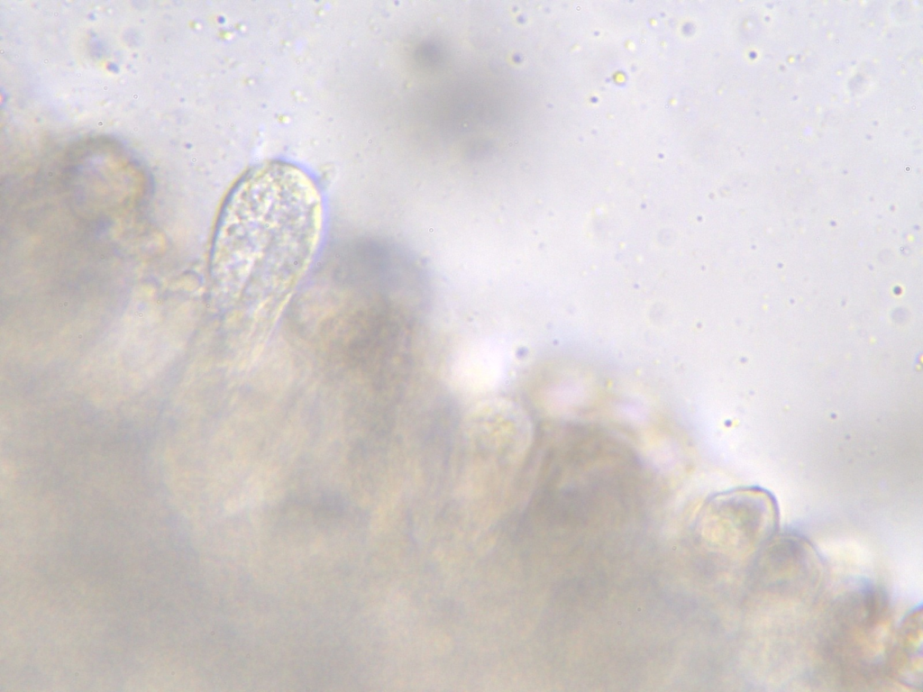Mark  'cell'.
<instances>
[{
    "mask_svg": "<svg viewBox=\"0 0 923 692\" xmlns=\"http://www.w3.org/2000/svg\"><path fill=\"white\" fill-rule=\"evenodd\" d=\"M715 505L721 540L739 555L756 554L778 531L777 502L763 488L736 489L718 497Z\"/></svg>",
    "mask_w": 923,
    "mask_h": 692,
    "instance_id": "obj_4",
    "label": "cell"
},
{
    "mask_svg": "<svg viewBox=\"0 0 923 692\" xmlns=\"http://www.w3.org/2000/svg\"><path fill=\"white\" fill-rule=\"evenodd\" d=\"M829 643L844 663L873 669L880 662V642L889 619V603L879 587L864 583L843 595L832 612Z\"/></svg>",
    "mask_w": 923,
    "mask_h": 692,
    "instance_id": "obj_2",
    "label": "cell"
},
{
    "mask_svg": "<svg viewBox=\"0 0 923 692\" xmlns=\"http://www.w3.org/2000/svg\"><path fill=\"white\" fill-rule=\"evenodd\" d=\"M820 558L804 537L776 533L755 554L754 586L768 594L801 597L818 586Z\"/></svg>",
    "mask_w": 923,
    "mask_h": 692,
    "instance_id": "obj_3",
    "label": "cell"
},
{
    "mask_svg": "<svg viewBox=\"0 0 923 692\" xmlns=\"http://www.w3.org/2000/svg\"><path fill=\"white\" fill-rule=\"evenodd\" d=\"M889 671L900 683L919 688L922 681L921 606L909 611L894 633L886 656Z\"/></svg>",
    "mask_w": 923,
    "mask_h": 692,
    "instance_id": "obj_5",
    "label": "cell"
},
{
    "mask_svg": "<svg viewBox=\"0 0 923 692\" xmlns=\"http://www.w3.org/2000/svg\"><path fill=\"white\" fill-rule=\"evenodd\" d=\"M321 219L320 194L298 168L271 162L249 172L225 202L215 244L224 302L261 310L283 298L311 260Z\"/></svg>",
    "mask_w": 923,
    "mask_h": 692,
    "instance_id": "obj_1",
    "label": "cell"
}]
</instances>
